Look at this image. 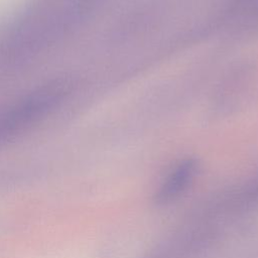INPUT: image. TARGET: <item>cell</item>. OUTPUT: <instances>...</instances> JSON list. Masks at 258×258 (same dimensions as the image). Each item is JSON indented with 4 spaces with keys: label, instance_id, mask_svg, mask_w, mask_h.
I'll return each mask as SVG.
<instances>
[{
    "label": "cell",
    "instance_id": "cell-3",
    "mask_svg": "<svg viewBox=\"0 0 258 258\" xmlns=\"http://www.w3.org/2000/svg\"><path fill=\"white\" fill-rule=\"evenodd\" d=\"M198 162L194 158H184L172 166L154 192L153 202L165 206L180 198L198 173Z\"/></svg>",
    "mask_w": 258,
    "mask_h": 258
},
{
    "label": "cell",
    "instance_id": "cell-1",
    "mask_svg": "<svg viewBox=\"0 0 258 258\" xmlns=\"http://www.w3.org/2000/svg\"><path fill=\"white\" fill-rule=\"evenodd\" d=\"M98 0H39L0 41V62L14 63L53 44L80 22Z\"/></svg>",
    "mask_w": 258,
    "mask_h": 258
},
{
    "label": "cell",
    "instance_id": "cell-2",
    "mask_svg": "<svg viewBox=\"0 0 258 258\" xmlns=\"http://www.w3.org/2000/svg\"><path fill=\"white\" fill-rule=\"evenodd\" d=\"M69 79L48 81L0 107V147L33 128L71 93Z\"/></svg>",
    "mask_w": 258,
    "mask_h": 258
}]
</instances>
